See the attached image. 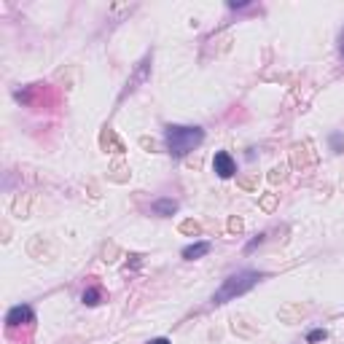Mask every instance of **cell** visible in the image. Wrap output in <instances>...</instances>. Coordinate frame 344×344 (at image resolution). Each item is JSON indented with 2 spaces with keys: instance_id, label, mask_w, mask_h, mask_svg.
Segmentation results:
<instances>
[{
  "instance_id": "6da1fadb",
  "label": "cell",
  "mask_w": 344,
  "mask_h": 344,
  "mask_svg": "<svg viewBox=\"0 0 344 344\" xmlns=\"http://www.w3.org/2000/svg\"><path fill=\"white\" fill-rule=\"evenodd\" d=\"M164 140L167 148L175 159H183L186 154H191L194 148L202 146L205 140V129L202 127H180V124H169L164 129Z\"/></svg>"
},
{
  "instance_id": "7a4b0ae2",
  "label": "cell",
  "mask_w": 344,
  "mask_h": 344,
  "mask_svg": "<svg viewBox=\"0 0 344 344\" xmlns=\"http://www.w3.org/2000/svg\"><path fill=\"white\" fill-rule=\"evenodd\" d=\"M261 272H253V269H245V272H237L232 274L228 280H223V285L215 291L213 296V304H226V301H234L237 296H245L247 291L253 288V285H258V280H261Z\"/></svg>"
},
{
  "instance_id": "3957f363",
  "label": "cell",
  "mask_w": 344,
  "mask_h": 344,
  "mask_svg": "<svg viewBox=\"0 0 344 344\" xmlns=\"http://www.w3.org/2000/svg\"><path fill=\"white\" fill-rule=\"evenodd\" d=\"M30 323H35V312H33V307H27V304H16V307H11L8 314H6V326L8 328L30 326Z\"/></svg>"
},
{
  "instance_id": "277c9868",
  "label": "cell",
  "mask_w": 344,
  "mask_h": 344,
  "mask_svg": "<svg viewBox=\"0 0 344 344\" xmlns=\"http://www.w3.org/2000/svg\"><path fill=\"white\" fill-rule=\"evenodd\" d=\"M213 169L218 172V178H232L234 172H237V164H234V159L226 154V151H218V154L213 156Z\"/></svg>"
},
{
  "instance_id": "5b68a950",
  "label": "cell",
  "mask_w": 344,
  "mask_h": 344,
  "mask_svg": "<svg viewBox=\"0 0 344 344\" xmlns=\"http://www.w3.org/2000/svg\"><path fill=\"white\" fill-rule=\"evenodd\" d=\"M207 253H210V242H194V245L183 247V258H186V261H196V258H202Z\"/></svg>"
},
{
  "instance_id": "8992f818",
  "label": "cell",
  "mask_w": 344,
  "mask_h": 344,
  "mask_svg": "<svg viewBox=\"0 0 344 344\" xmlns=\"http://www.w3.org/2000/svg\"><path fill=\"white\" fill-rule=\"evenodd\" d=\"M151 210H154L156 215L167 218V215H175V213H178V202H175V199H156Z\"/></svg>"
},
{
  "instance_id": "52a82bcc",
  "label": "cell",
  "mask_w": 344,
  "mask_h": 344,
  "mask_svg": "<svg viewBox=\"0 0 344 344\" xmlns=\"http://www.w3.org/2000/svg\"><path fill=\"white\" fill-rule=\"evenodd\" d=\"M81 301L86 304V307H97V304L102 301V291L100 288H86L81 293Z\"/></svg>"
},
{
  "instance_id": "ba28073f",
  "label": "cell",
  "mask_w": 344,
  "mask_h": 344,
  "mask_svg": "<svg viewBox=\"0 0 344 344\" xmlns=\"http://www.w3.org/2000/svg\"><path fill=\"white\" fill-rule=\"evenodd\" d=\"M180 232H183V234H191V237H196L199 232H202V226H199L196 221H183V223H180Z\"/></svg>"
},
{
  "instance_id": "9c48e42d",
  "label": "cell",
  "mask_w": 344,
  "mask_h": 344,
  "mask_svg": "<svg viewBox=\"0 0 344 344\" xmlns=\"http://www.w3.org/2000/svg\"><path fill=\"white\" fill-rule=\"evenodd\" d=\"M326 336H328V331H326V328H312V331L307 333V341H309V344H314V341H323Z\"/></svg>"
},
{
  "instance_id": "30bf717a",
  "label": "cell",
  "mask_w": 344,
  "mask_h": 344,
  "mask_svg": "<svg viewBox=\"0 0 344 344\" xmlns=\"http://www.w3.org/2000/svg\"><path fill=\"white\" fill-rule=\"evenodd\" d=\"M331 148L336 151V154L344 151V135H341V132H333V135H331Z\"/></svg>"
},
{
  "instance_id": "8fae6325",
  "label": "cell",
  "mask_w": 344,
  "mask_h": 344,
  "mask_svg": "<svg viewBox=\"0 0 344 344\" xmlns=\"http://www.w3.org/2000/svg\"><path fill=\"white\" fill-rule=\"evenodd\" d=\"M285 178V167H274L272 172H269V180L272 183H277V180H282Z\"/></svg>"
},
{
  "instance_id": "7c38bea8",
  "label": "cell",
  "mask_w": 344,
  "mask_h": 344,
  "mask_svg": "<svg viewBox=\"0 0 344 344\" xmlns=\"http://www.w3.org/2000/svg\"><path fill=\"white\" fill-rule=\"evenodd\" d=\"M228 232H232V234L242 232V221H240V218H232V221H228Z\"/></svg>"
},
{
  "instance_id": "4fadbf2b",
  "label": "cell",
  "mask_w": 344,
  "mask_h": 344,
  "mask_svg": "<svg viewBox=\"0 0 344 344\" xmlns=\"http://www.w3.org/2000/svg\"><path fill=\"white\" fill-rule=\"evenodd\" d=\"M261 242H264V234H258V237H255V240H250V242H247V247H245V253H253V250H255V247H258V245H261Z\"/></svg>"
},
{
  "instance_id": "5bb4252c",
  "label": "cell",
  "mask_w": 344,
  "mask_h": 344,
  "mask_svg": "<svg viewBox=\"0 0 344 344\" xmlns=\"http://www.w3.org/2000/svg\"><path fill=\"white\" fill-rule=\"evenodd\" d=\"M274 202H277V196H274V194H269V196H264V202H261V205H264V210H272V207H274Z\"/></svg>"
},
{
  "instance_id": "9a60e30c",
  "label": "cell",
  "mask_w": 344,
  "mask_h": 344,
  "mask_svg": "<svg viewBox=\"0 0 344 344\" xmlns=\"http://www.w3.org/2000/svg\"><path fill=\"white\" fill-rule=\"evenodd\" d=\"M247 3L245 0H228V8H232V11H237V8H245Z\"/></svg>"
},
{
  "instance_id": "2e32d148",
  "label": "cell",
  "mask_w": 344,
  "mask_h": 344,
  "mask_svg": "<svg viewBox=\"0 0 344 344\" xmlns=\"http://www.w3.org/2000/svg\"><path fill=\"white\" fill-rule=\"evenodd\" d=\"M148 344H172L169 339H164V336H159V339H151Z\"/></svg>"
},
{
  "instance_id": "e0dca14e",
  "label": "cell",
  "mask_w": 344,
  "mask_h": 344,
  "mask_svg": "<svg viewBox=\"0 0 344 344\" xmlns=\"http://www.w3.org/2000/svg\"><path fill=\"white\" fill-rule=\"evenodd\" d=\"M339 51H341V56H344V27H341V35H339Z\"/></svg>"
}]
</instances>
